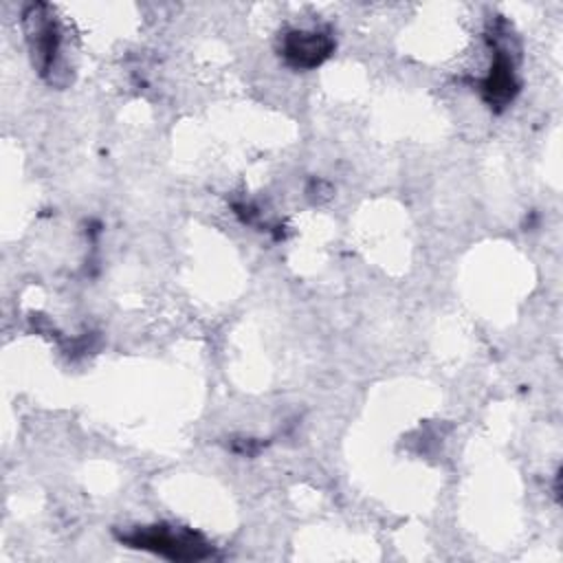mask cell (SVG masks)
I'll return each mask as SVG.
<instances>
[{
    "label": "cell",
    "instance_id": "cell-3",
    "mask_svg": "<svg viewBox=\"0 0 563 563\" xmlns=\"http://www.w3.org/2000/svg\"><path fill=\"white\" fill-rule=\"evenodd\" d=\"M332 48H334L332 37L317 29L312 31L295 29V31H288L282 40V55L295 68L319 66L323 59L330 57Z\"/></svg>",
    "mask_w": 563,
    "mask_h": 563
},
{
    "label": "cell",
    "instance_id": "cell-2",
    "mask_svg": "<svg viewBox=\"0 0 563 563\" xmlns=\"http://www.w3.org/2000/svg\"><path fill=\"white\" fill-rule=\"evenodd\" d=\"M24 29L40 73H51L59 55V29L46 4H31L24 11Z\"/></svg>",
    "mask_w": 563,
    "mask_h": 563
},
{
    "label": "cell",
    "instance_id": "cell-1",
    "mask_svg": "<svg viewBox=\"0 0 563 563\" xmlns=\"http://www.w3.org/2000/svg\"><path fill=\"white\" fill-rule=\"evenodd\" d=\"M134 548L152 550L176 561H196L209 556V545L194 532L172 526H145L125 537Z\"/></svg>",
    "mask_w": 563,
    "mask_h": 563
},
{
    "label": "cell",
    "instance_id": "cell-4",
    "mask_svg": "<svg viewBox=\"0 0 563 563\" xmlns=\"http://www.w3.org/2000/svg\"><path fill=\"white\" fill-rule=\"evenodd\" d=\"M484 99L495 106L504 108L517 92V77H515V64L506 51H499L495 57V64L488 73V77L482 84Z\"/></svg>",
    "mask_w": 563,
    "mask_h": 563
}]
</instances>
